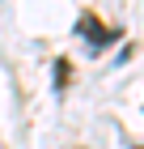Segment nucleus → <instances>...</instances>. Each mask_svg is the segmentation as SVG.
Segmentation results:
<instances>
[{
    "label": "nucleus",
    "mask_w": 144,
    "mask_h": 149,
    "mask_svg": "<svg viewBox=\"0 0 144 149\" xmlns=\"http://www.w3.org/2000/svg\"><path fill=\"white\" fill-rule=\"evenodd\" d=\"M76 30H81V34H89L85 43L93 47V51H98V47H106V43H110V38H106V26H102V22H93V13H85V17H81V26H76Z\"/></svg>",
    "instance_id": "1"
}]
</instances>
